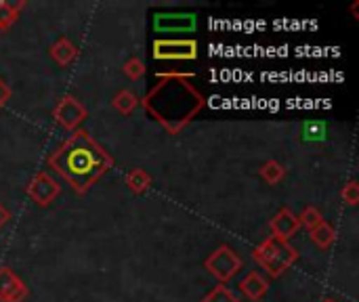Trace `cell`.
<instances>
[{"label":"cell","mask_w":359,"mask_h":302,"mask_svg":"<svg viewBox=\"0 0 359 302\" xmlns=\"http://www.w3.org/2000/svg\"><path fill=\"white\" fill-rule=\"evenodd\" d=\"M198 57V42L191 38H160L154 42L156 61H194Z\"/></svg>","instance_id":"5b68a950"},{"label":"cell","mask_w":359,"mask_h":302,"mask_svg":"<svg viewBox=\"0 0 359 302\" xmlns=\"http://www.w3.org/2000/svg\"><path fill=\"white\" fill-rule=\"evenodd\" d=\"M341 198L345 204L349 206H358L359 204V183L358 181H349L343 189H341Z\"/></svg>","instance_id":"44dd1931"},{"label":"cell","mask_w":359,"mask_h":302,"mask_svg":"<svg viewBox=\"0 0 359 302\" xmlns=\"http://www.w3.org/2000/svg\"><path fill=\"white\" fill-rule=\"evenodd\" d=\"M48 166L82 195L114 166V160L86 130H74L69 139L48 156Z\"/></svg>","instance_id":"7a4b0ae2"},{"label":"cell","mask_w":359,"mask_h":302,"mask_svg":"<svg viewBox=\"0 0 359 302\" xmlns=\"http://www.w3.org/2000/svg\"><path fill=\"white\" fill-rule=\"evenodd\" d=\"M252 259L267 271L269 277H280V275H284L286 269H290L299 261V252L288 242H282V240H276V238H267L252 252Z\"/></svg>","instance_id":"3957f363"},{"label":"cell","mask_w":359,"mask_h":302,"mask_svg":"<svg viewBox=\"0 0 359 302\" xmlns=\"http://www.w3.org/2000/svg\"><path fill=\"white\" fill-rule=\"evenodd\" d=\"M25 296V284L8 267H0V302H23Z\"/></svg>","instance_id":"30bf717a"},{"label":"cell","mask_w":359,"mask_h":302,"mask_svg":"<svg viewBox=\"0 0 359 302\" xmlns=\"http://www.w3.org/2000/svg\"><path fill=\"white\" fill-rule=\"evenodd\" d=\"M158 84L143 97L145 111L170 135H179L206 105V99L189 84L194 74H158Z\"/></svg>","instance_id":"6da1fadb"},{"label":"cell","mask_w":359,"mask_h":302,"mask_svg":"<svg viewBox=\"0 0 359 302\" xmlns=\"http://www.w3.org/2000/svg\"><path fill=\"white\" fill-rule=\"evenodd\" d=\"M299 223H301V227H305V229H316L320 223H324V217H322V212L316 208V206H307L301 214H299Z\"/></svg>","instance_id":"ac0fdd59"},{"label":"cell","mask_w":359,"mask_h":302,"mask_svg":"<svg viewBox=\"0 0 359 302\" xmlns=\"http://www.w3.org/2000/svg\"><path fill=\"white\" fill-rule=\"evenodd\" d=\"M126 185L133 193L141 195L145 193L149 187H151V177L143 170V168H133L128 174H126Z\"/></svg>","instance_id":"9a60e30c"},{"label":"cell","mask_w":359,"mask_h":302,"mask_svg":"<svg viewBox=\"0 0 359 302\" xmlns=\"http://www.w3.org/2000/svg\"><path fill=\"white\" fill-rule=\"evenodd\" d=\"M59 193H61V187L48 172H36L32 181L27 183V195L42 208L53 204Z\"/></svg>","instance_id":"52a82bcc"},{"label":"cell","mask_w":359,"mask_h":302,"mask_svg":"<svg viewBox=\"0 0 359 302\" xmlns=\"http://www.w3.org/2000/svg\"><path fill=\"white\" fill-rule=\"evenodd\" d=\"M311 240H313V244L316 246H320L322 250H328V248H332L334 246V242H337V231H334V227L330 225V223H320L316 229H311Z\"/></svg>","instance_id":"4fadbf2b"},{"label":"cell","mask_w":359,"mask_h":302,"mask_svg":"<svg viewBox=\"0 0 359 302\" xmlns=\"http://www.w3.org/2000/svg\"><path fill=\"white\" fill-rule=\"evenodd\" d=\"M267 290H269V282H267L261 273H257V271H250V273L240 282V292H242L248 301L252 302L261 301V298L267 294Z\"/></svg>","instance_id":"8fae6325"},{"label":"cell","mask_w":359,"mask_h":302,"mask_svg":"<svg viewBox=\"0 0 359 302\" xmlns=\"http://www.w3.org/2000/svg\"><path fill=\"white\" fill-rule=\"evenodd\" d=\"M322 302H337L334 298H326V301H322Z\"/></svg>","instance_id":"d4e9b609"},{"label":"cell","mask_w":359,"mask_h":302,"mask_svg":"<svg viewBox=\"0 0 359 302\" xmlns=\"http://www.w3.org/2000/svg\"><path fill=\"white\" fill-rule=\"evenodd\" d=\"M198 19L194 13H156L154 29L160 34H177V32H194Z\"/></svg>","instance_id":"ba28073f"},{"label":"cell","mask_w":359,"mask_h":302,"mask_svg":"<svg viewBox=\"0 0 359 302\" xmlns=\"http://www.w3.org/2000/svg\"><path fill=\"white\" fill-rule=\"evenodd\" d=\"M111 105H114V109L120 111L122 116H130V114L137 109V105H139V97H137L133 90L124 88V90H120V92L111 99Z\"/></svg>","instance_id":"5bb4252c"},{"label":"cell","mask_w":359,"mask_h":302,"mask_svg":"<svg viewBox=\"0 0 359 302\" xmlns=\"http://www.w3.org/2000/svg\"><path fill=\"white\" fill-rule=\"evenodd\" d=\"M50 57L57 65L65 67L69 65L76 57H78V46L74 42H69L67 38H59L53 46H50Z\"/></svg>","instance_id":"7c38bea8"},{"label":"cell","mask_w":359,"mask_h":302,"mask_svg":"<svg viewBox=\"0 0 359 302\" xmlns=\"http://www.w3.org/2000/svg\"><path fill=\"white\" fill-rule=\"evenodd\" d=\"M21 8H25V2L23 0H19L15 4L13 2H6V0H0V29L2 32L8 29L17 21Z\"/></svg>","instance_id":"2e32d148"},{"label":"cell","mask_w":359,"mask_h":302,"mask_svg":"<svg viewBox=\"0 0 359 302\" xmlns=\"http://www.w3.org/2000/svg\"><path fill=\"white\" fill-rule=\"evenodd\" d=\"M53 118L65 128V130H78V126L84 122V118H86V107L76 99V97H69V95H65L59 103H57V107L53 109Z\"/></svg>","instance_id":"8992f818"},{"label":"cell","mask_w":359,"mask_h":302,"mask_svg":"<svg viewBox=\"0 0 359 302\" xmlns=\"http://www.w3.org/2000/svg\"><path fill=\"white\" fill-rule=\"evenodd\" d=\"M202 302H240L238 301V296L227 288V286H217L208 296H204V301Z\"/></svg>","instance_id":"ffe728a7"},{"label":"cell","mask_w":359,"mask_h":302,"mask_svg":"<svg viewBox=\"0 0 359 302\" xmlns=\"http://www.w3.org/2000/svg\"><path fill=\"white\" fill-rule=\"evenodd\" d=\"M269 229H271V238L288 242L292 235H297V231L301 229L299 217L290 210V208H282L271 221H269Z\"/></svg>","instance_id":"9c48e42d"},{"label":"cell","mask_w":359,"mask_h":302,"mask_svg":"<svg viewBox=\"0 0 359 302\" xmlns=\"http://www.w3.org/2000/svg\"><path fill=\"white\" fill-rule=\"evenodd\" d=\"M11 95H13V92H11V86L0 78V109L11 101Z\"/></svg>","instance_id":"603a6c76"},{"label":"cell","mask_w":359,"mask_h":302,"mask_svg":"<svg viewBox=\"0 0 359 302\" xmlns=\"http://www.w3.org/2000/svg\"><path fill=\"white\" fill-rule=\"evenodd\" d=\"M122 71H124L130 80H139V78L145 76V63H143V59L133 57V59H128V61L124 63Z\"/></svg>","instance_id":"d6986e66"},{"label":"cell","mask_w":359,"mask_h":302,"mask_svg":"<svg viewBox=\"0 0 359 302\" xmlns=\"http://www.w3.org/2000/svg\"><path fill=\"white\" fill-rule=\"evenodd\" d=\"M305 132H307V139L309 141H320V139H324L326 128L320 122H311V124H305Z\"/></svg>","instance_id":"7402d4cb"},{"label":"cell","mask_w":359,"mask_h":302,"mask_svg":"<svg viewBox=\"0 0 359 302\" xmlns=\"http://www.w3.org/2000/svg\"><path fill=\"white\" fill-rule=\"evenodd\" d=\"M8 221H11V212H8V210H6V208L0 204V229H2V227L8 223Z\"/></svg>","instance_id":"cb8c5ba5"},{"label":"cell","mask_w":359,"mask_h":302,"mask_svg":"<svg viewBox=\"0 0 359 302\" xmlns=\"http://www.w3.org/2000/svg\"><path fill=\"white\" fill-rule=\"evenodd\" d=\"M204 267L208 269V273L219 280L223 286L227 282H231L236 277V273L242 269V259L236 254V250L231 246H219L204 263Z\"/></svg>","instance_id":"277c9868"},{"label":"cell","mask_w":359,"mask_h":302,"mask_svg":"<svg viewBox=\"0 0 359 302\" xmlns=\"http://www.w3.org/2000/svg\"><path fill=\"white\" fill-rule=\"evenodd\" d=\"M284 177H286V168H284V164H280V162H276V160L265 162L263 168H261V179H263L267 185H278V183L284 181Z\"/></svg>","instance_id":"e0dca14e"}]
</instances>
